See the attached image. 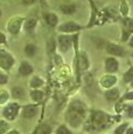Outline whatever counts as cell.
<instances>
[{
	"label": "cell",
	"instance_id": "obj_3",
	"mask_svg": "<svg viewBox=\"0 0 133 134\" xmlns=\"http://www.w3.org/2000/svg\"><path fill=\"white\" fill-rule=\"evenodd\" d=\"M14 64V59L7 52L0 51V66L5 70H9Z\"/></svg>",
	"mask_w": 133,
	"mask_h": 134
},
{
	"label": "cell",
	"instance_id": "obj_14",
	"mask_svg": "<svg viewBox=\"0 0 133 134\" xmlns=\"http://www.w3.org/2000/svg\"><path fill=\"white\" fill-rule=\"evenodd\" d=\"M61 12L64 14H74L75 12H76V6L75 5H63L61 6Z\"/></svg>",
	"mask_w": 133,
	"mask_h": 134
},
{
	"label": "cell",
	"instance_id": "obj_22",
	"mask_svg": "<svg viewBox=\"0 0 133 134\" xmlns=\"http://www.w3.org/2000/svg\"><path fill=\"white\" fill-rule=\"evenodd\" d=\"M80 68L83 69V70H85V69H87V66H88V64H87V57H86V55L85 54H83V55L80 56Z\"/></svg>",
	"mask_w": 133,
	"mask_h": 134
},
{
	"label": "cell",
	"instance_id": "obj_10",
	"mask_svg": "<svg viewBox=\"0 0 133 134\" xmlns=\"http://www.w3.org/2000/svg\"><path fill=\"white\" fill-rule=\"evenodd\" d=\"M116 81H117V79H116V77H114V76H104V77L101 79V85L103 87H111Z\"/></svg>",
	"mask_w": 133,
	"mask_h": 134
},
{
	"label": "cell",
	"instance_id": "obj_26",
	"mask_svg": "<svg viewBox=\"0 0 133 134\" xmlns=\"http://www.w3.org/2000/svg\"><path fill=\"white\" fill-rule=\"evenodd\" d=\"M124 24H125V26L130 31H133V20L132 19H126L124 21Z\"/></svg>",
	"mask_w": 133,
	"mask_h": 134
},
{
	"label": "cell",
	"instance_id": "obj_25",
	"mask_svg": "<svg viewBox=\"0 0 133 134\" xmlns=\"http://www.w3.org/2000/svg\"><path fill=\"white\" fill-rule=\"evenodd\" d=\"M8 130V124L4 120H0V134H4Z\"/></svg>",
	"mask_w": 133,
	"mask_h": 134
},
{
	"label": "cell",
	"instance_id": "obj_30",
	"mask_svg": "<svg viewBox=\"0 0 133 134\" xmlns=\"http://www.w3.org/2000/svg\"><path fill=\"white\" fill-rule=\"evenodd\" d=\"M125 99L126 100H133V92H130L125 95Z\"/></svg>",
	"mask_w": 133,
	"mask_h": 134
},
{
	"label": "cell",
	"instance_id": "obj_8",
	"mask_svg": "<svg viewBox=\"0 0 133 134\" xmlns=\"http://www.w3.org/2000/svg\"><path fill=\"white\" fill-rule=\"evenodd\" d=\"M118 69V62L114 59V57H109L106 61V70L108 72H115Z\"/></svg>",
	"mask_w": 133,
	"mask_h": 134
},
{
	"label": "cell",
	"instance_id": "obj_4",
	"mask_svg": "<svg viewBox=\"0 0 133 134\" xmlns=\"http://www.w3.org/2000/svg\"><path fill=\"white\" fill-rule=\"evenodd\" d=\"M19 109H20V105L17 103H10L9 105H7L4 110V116L7 119L9 120H13L16 118L17 114H19Z\"/></svg>",
	"mask_w": 133,
	"mask_h": 134
},
{
	"label": "cell",
	"instance_id": "obj_11",
	"mask_svg": "<svg viewBox=\"0 0 133 134\" xmlns=\"http://www.w3.org/2000/svg\"><path fill=\"white\" fill-rule=\"evenodd\" d=\"M32 66L29 64L28 62H22V64H21V66H20V74L22 75V76H28V75H30L32 72Z\"/></svg>",
	"mask_w": 133,
	"mask_h": 134
},
{
	"label": "cell",
	"instance_id": "obj_16",
	"mask_svg": "<svg viewBox=\"0 0 133 134\" xmlns=\"http://www.w3.org/2000/svg\"><path fill=\"white\" fill-rule=\"evenodd\" d=\"M20 25H21V20H16V21H14V22L9 25L8 30H9L12 33L16 35V33L19 32V30H20Z\"/></svg>",
	"mask_w": 133,
	"mask_h": 134
},
{
	"label": "cell",
	"instance_id": "obj_34",
	"mask_svg": "<svg viewBox=\"0 0 133 134\" xmlns=\"http://www.w3.org/2000/svg\"><path fill=\"white\" fill-rule=\"evenodd\" d=\"M7 134H20L19 132H17V131H10L9 133H7Z\"/></svg>",
	"mask_w": 133,
	"mask_h": 134
},
{
	"label": "cell",
	"instance_id": "obj_37",
	"mask_svg": "<svg viewBox=\"0 0 133 134\" xmlns=\"http://www.w3.org/2000/svg\"><path fill=\"white\" fill-rule=\"evenodd\" d=\"M0 16H1V12H0Z\"/></svg>",
	"mask_w": 133,
	"mask_h": 134
},
{
	"label": "cell",
	"instance_id": "obj_32",
	"mask_svg": "<svg viewBox=\"0 0 133 134\" xmlns=\"http://www.w3.org/2000/svg\"><path fill=\"white\" fill-rule=\"evenodd\" d=\"M6 42V38H5V36L2 35V33H0V44H5Z\"/></svg>",
	"mask_w": 133,
	"mask_h": 134
},
{
	"label": "cell",
	"instance_id": "obj_6",
	"mask_svg": "<svg viewBox=\"0 0 133 134\" xmlns=\"http://www.w3.org/2000/svg\"><path fill=\"white\" fill-rule=\"evenodd\" d=\"M80 29H81V26L74 22L64 23L59 28V30L62 32H74V31H78V30H80Z\"/></svg>",
	"mask_w": 133,
	"mask_h": 134
},
{
	"label": "cell",
	"instance_id": "obj_5",
	"mask_svg": "<svg viewBox=\"0 0 133 134\" xmlns=\"http://www.w3.org/2000/svg\"><path fill=\"white\" fill-rule=\"evenodd\" d=\"M107 52L108 54H111V55L114 56H124V49L120 46L116 44H109L107 46Z\"/></svg>",
	"mask_w": 133,
	"mask_h": 134
},
{
	"label": "cell",
	"instance_id": "obj_20",
	"mask_svg": "<svg viewBox=\"0 0 133 134\" xmlns=\"http://www.w3.org/2000/svg\"><path fill=\"white\" fill-rule=\"evenodd\" d=\"M133 79V68H130L125 75H124V81L125 83H130Z\"/></svg>",
	"mask_w": 133,
	"mask_h": 134
},
{
	"label": "cell",
	"instance_id": "obj_36",
	"mask_svg": "<svg viewBox=\"0 0 133 134\" xmlns=\"http://www.w3.org/2000/svg\"><path fill=\"white\" fill-rule=\"evenodd\" d=\"M126 134H133V130H132V129H130V130L128 131V133H126Z\"/></svg>",
	"mask_w": 133,
	"mask_h": 134
},
{
	"label": "cell",
	"instance_id": "obj_13",
	"mask_svg": "<svg viewBox=\"0 0 133 134\" xmlns=\"http://www.w3.org/2000/svg\"><path fill=\"white\" fill-rule=\"evenodd\" d=\"M45 20H46V22L49 26H55L57 24V16L55 14H46Z\"/></svg>",
	"mask_w": 133,
	"mask_h": 134
},
{
	"label": "cell",
	"instance_id": "obj_15",
	"mask_svg": "<svg viewBox=\"0 0 133 134\" xmlns=\"http://www.w3.org/2000/svg\"><path fill=\"white\" fill-rule=\"evenodd\" d=\"M12 95H13V97H15V99H22V97H24V91H23V88H21V87H14L13 90H12Z\"/></svg>",
	"mask_w": 133,
	"mask_h": 134
},
{
	"label": "cell",
	"instance_id": "obj_12",
	"mask_svg": "<svg viewBox=\"0 0 133 134\" xmlns=\"http://www.w3.org/2000/svg\"><path fill=\"white\" fill-rule=\"evenodd\" d=\"M118 96H119V91L117 88H113V90L108 91L106 93V97H107L108 101H115V100L118 99Z\"/></svg>",
	"mask_w": 133,
	"mask_h": 134
},
{
	"label": "cell",
	"instance_id": "obj_19",
	"mask_svg": "<svg viewBox=\"0 0 133 134\" xmlns=\"http://www.w3.org/2000/svg\"><path fill=\"white\" fill-rule=\"evenodd\" d=\"M36 24H37L36 20H33V19H32V20H29L28 22L25 23V30H26V31H29V32L33 31V29H35Z\"/></svg>",
	"mask_w": 133,
	"mask_h": 134
},
{
	"label": "cell",
	"instance_id": "obj_23",
	"mask_svg": "<svg viewBox=\"0 0 133 134\" xmlns=\"http://www.w3.org/2000/svg\"><path fill=\"white\" fill-rule=\"evenodd\" d=\"M51 133H52V130L47 124H44L40 127V134H51Z\"/></svg>",
	"mask_w": 133,
	"mask_h": 134
},
{
	"label": "cell",
	"instance_id": "obj_21",
	"mask_svg": "<svg viewBox=\"0 0 133 134\" xmlns=\"http://www.w3.org/2000/svg\"><path fill=\"white\" fill-rule=\"evenodd\" d=\"M30 85H31V87H39V86H41L43 85V80H41L40 78H38V77H35L31 80V83H30Z\"/></svg>",
	"mask_w": 133,
	"mask_h": 134
},
{
	"label": "cell",
	"instance_id": "obj_7",
	"mask_svg": "<svg viewBox=\"0 0 133 134\" xmlns=\"http://www.w3.org/2000/svg\"><path fill=\"white\" fill-rule=\"evenodd\" d=\"M59 42H60V48L62 52L68 51L71 47V38L69 36H61L59 38Z\"/></svg>",
	"mask_w": 133,
	"mask_h": 134
},
{
	"label": "cell",
	"instance_id": "obj_38",
	"mask_svg": "<svg viewBox=\"0 0 133 134\" xmlns=\"http://www.w3.org/2000/svg\"><path fill=\"white\" fill-rule=\"evenodd\" d=\"M132 86H133V80H132Z\"/></svg>",
	"mask_w": 133,
	"mask_h": 134
},
{
	"label": "cell",
	"instance_id": "obj_9",
	"mask_svg": "<svg viewBox=\"0 0 133 134\" xmlns=\"http://www.w3.org/2000/svg\"><path fill=\"white\" fill-rule=\"evenodd\" d=\"M37 107L36 105H26L25 108L23 109V117L24 118H32L37 115Z\"/></svg>",
	"mask_w": 133,
	"mask_h": 134
},
{
	"label": "cell",
	"instance_id": "obj_35",
	"mask_svg": "<svg viewBox=\"0 0 133 134\" xmlns=\"http://www.w3.org/2000/svg\"><path fill=\"white\" fill-rule=\"evenodd\" d=\"M130 46H131V47H133V36H132L131 40H130Z\"/></svg>",
	"mask_w": 133,
	"mask_h": 134
},
{
	"label": "cell",
	"instance_id": "obj_33",
	"mask_svg": "<svg viewBox=\"0 0 133 134\" xmlns=\"http://www.w3.org/2000/svg\"><path fill=\"white\" fill-rule=\"evenodd\" d=\"M128 112H129L130 117H133V107H130V108L128 109Z\"/></svg>",
	"mask_w": 133,
	"mask_h": 134
},
{
	"label": "cell",
	"instance_id": "obj_24",
	"mask_svg": "<svg viewBox=\"0 0 133 134\" xmlns=\"http://www.w3.org/2000/svg\"><path fill=\"white\" fill-rule=\"evenodd\" d=\"M56 134H71V132L66 129L65 126H63V125H62V126H60L59 129H57Z\"/></svg>",
	"mask_w": 133,
	"mask_h": 134
},
{
	"label": "cell",
	"instance_id": "obj_1",
	"mask_svg": "<svg viewBox=\"0 0 133 134\" xmlns=\"http://www.w3.org/2000/svg\"><path fill=\"white\" fill-rule=\"evenodd\" d=\"M84 115H85L84 105L81 104L80 102H74L70 105L69 112H68V115H66V119L69 120V123H70L71 126L77 127L80 125Z\"/></svg>",
	"mask_w": 133,
	"mask_h": 134
},
{
	"label": "cell",
	"instance_id": "obj_17",
	"mask_svg": "<svg viewBox=\"0 0 133 134\" xmlns=\"http://www.w3.org/2000/svg\"><path fill=\"white\" fill-rule=\"evenodd\" d=\"M24 51H25V54L28 56H33L36 54V51L37 49H36V46L33 44H28L25 46V49Z\"/></svg>",
	"mask_w": 133,
	"mask_h": 134
},
{
	"label": "cell",
	"instance_id": "obj_31",
	"mask_svg": "<svg viewBox=\"0 0 133 134\" xmlns=\"http://www.w3.org/2000/svg\"><path fill=\"white\" fill-rule=\"evenodd\" d=\"M22 1H23L24 5H31V4H33V2L36 1V0H22Z\"/></svg>",
	"mask_w": 133,
	"mask_h": 134
},
{
	"label": "cell",
	"instance_id": "obj_2",
	"mask_svg": "<svg viewBox=\"0 0 133 134\" xmlns=\"http://www.w3.org/2000/svg\"><path fill=\"white\" fill-rule=\"evenodd\" d=\"M108 123V116L104 112L101 111H94L92 114V124L94 126V129L100 130L106 127V125Z\"/></svg>",
	"mask_w": 133,
	"mask_h": 134
},
{
	"label": "cell",
	"instance_id": "obj_29",
	"mask_svg": "<svg viewBox=\"0 0 133 134\" xmlns=\"http://www.w3.org/2000/svg\"><path fill=\"white\" fill-rule=\"evenodd\" d=\"M128 38H129V32H128V31H124V32H123L122 40H123V41H125V40H128Z\"/></svg>",
	"mask_w": 133,
	"mask_h": 134
},
{
	"label": "cell",
	"instance_id": "obj_27",
	"mask_svg": "<svg viewBox=\"0 0 133 134\" xmlns=\"http://www.w3.org/2000/svg\"><path fill=\"white\" fill-rule=\"evenodd\" d=\"M126 127H128V124H123V125H120L119 127H117V129H116V131H115V134H123L124 132H125Z\"/></svg>",
	"mask_w": 133,
	"mask_h": 134
},
{
	"label": "cell",
	"instance_id": "obj_28",
	"mask_svg": "<svg viewBox=\"0 0 133 134\" xmlns=\"http://www.w3.org/2000/svg\"><path fill=\"white\" fill-rule=\"evenodd\" d=\"M7 80H8V78H7V76H5V75H1L0 74V85H4L7 83Z\"/></svg>",
	"mask_w": 133,
	"mask_h": 134
},
{
	"label": "cell",
	"instance_id": "obj_18",
	"mask_svg": "<svg viewBox=\"0 0 133 134\" xmlns=\"http://www.w3.org/2000/svg\"><path fill=\"white\" fill-rule=\"evenodd\" d=\"M30 95H31L32 100H35V101H40V100H43L44 93L41 92V91H32V92L30 93Z\"/></svg>",
	"mask_w": 133,
	"mask_h": 134
}]
</instances>
